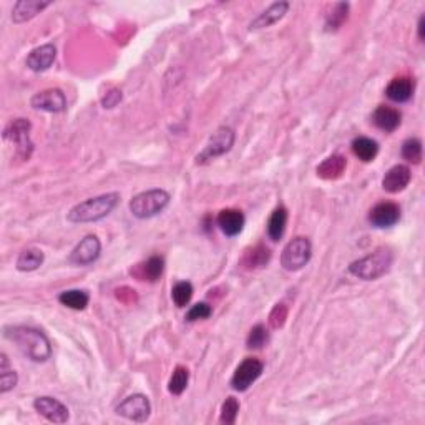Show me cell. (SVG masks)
Returning <instances> with one entry per match:
<instances>
[{
	"instance_id": "obj_1",
	"label": "cell",
	"mask_w": 425,
	"mask_h": 425,
	"mask_svg": "<svg viewBox=\"0 0 425 425\" xmlns=\"http://www.w3.org/2000/svg\"><path fill=\"white\" fill-rule=\"evenodd\" d=\"M7 339L17 344L24 356L35 362H45L52 356V345L42 331L30 326H10L3 329Z\"/></svg>"
},
{
	"instance_id": "obj_2",
	"label": "cell",
	"mask_w": 425,
	"mask_h": 425,
	"mask_svg": "<svg viewBox=\"0 0 425 425\" xmlns=\"http://www.w3.org/2000/svg\"><path fill=\"white\" fill-rule=\"evenodd\" d=\"M120 195L118 193H107V195L89 198L78 203L70 209L67 220L70 223H95L103 220L117 208Z\"/></svg>"
},
{
	"instance_id": "obj_3",
	"label": "cell",
	"mask_w": 425,
	"mask_h": 425,
	"mask_svg": "<svg viewBox=\"0 0 425 425\" xmlns=\"http://www.w3.org/2000/svg\"><path fill=\"white\" fill-rule=\"evenodd\" d=\"M394 261V254L389 248H378L374 253L367 254L361 260L350 262L349 273L364 281L379 279L391 269Z\"/></svg>"
},
{
	"instance_id": "obj_4",
	"label": "cell",
	"mask_w": 425,
	"mask_h": 425,
	"mask_svg": "<svg viewBox=\"0 0 425 425\" xmlns=\"http://www.w3.org/2000/svg\"><path fill=\"white\" fill-rule=\"evenodd\" d=\"M170 200L172 196L165 190L143 191L130 201V211L138 220H147V218H153L163 211L170 204Z\"/></svg>"
},
{
	"instance_id": "obj_5",
	"label": "cell",
	"mask_w": 425,
	"mask_h": 425,
	"mask_svg": "<svg viewBox=\"0 0 425 425\" xmlns=\"http://www.w3.org/2000/svg\"><path fill=\"white\" fill-rule=\"evenodd\" d=\"M313 254V246L311 241L304 236H297L292 241H289L286 248L281 254V266L286 271H299L308 264Z\"/></svg>"
},
{
	"instance_id": "obj_6",
	"label": "cell",
	"mask_w": 425,
	"mask_h": 425,
	"mask_svg": "<svg viewBox=\"0 0 425 425\" xmlns=\"http://www.w3.org/2000/svg\"><path fill=\"white\" fill-rule=\"evenodd\" d=\"M234 144V130L230 126H220L213 133V137L209 138V142L206 143L204 150L196 156V163L204 165L208 161L214 160V158L225 155L231 150V147Z\"/></svg>"
},
{
	"instance_id": "obj_7",
	"label": "cell",
	"mask_w": 425,
	"mask_h": 425,
	"mask_svg": "<svg viewBox=\"0 0 425 425\" xmlns=\"http://www.w3.org/2000/svg\"><path fill=\"white\" fill-rule=\"evenodd\" d=\"M30 128H32V125H30L29 120H25V118H17V120L10 121V124L7 125L6 131H3V138L15 143L17 155H19L22 160H29L33 151V143L30 142Z\"/></svg>"
},
{
	"instance_id": "obj_8",
	"label": "cell",
	"mask_w": 425,
	"mask_h": 425,
	"mask_svg": "<svg viewBox=\"0 0 425 425\" xmlns=\"http://www.w3.org/2000/svg\"><path fill=\"white\" fill-rule=\"evenodd\" d=\"M264 371V364L256 357H248L236 367L233 379H231V387L238 392L248 391L251 385L261 378Z\"/></svg>"
},
{
	"instance_id": "obj_9",
	"label": "cell",
	"mask_w": 425,
	"mask_h": 425,
	"mask_svg": "<svg viewBox=\"0 0 425 425\" xmlns=\"http://www.w3.org/2000/svg\"><path fill=\"white\" fill-rule=\"evenodd\" d=\"M117 414L133 422H147L151 414V404L147 396L143 394H133L126 397L120 405L117 407Z\"/></svg>"
},
{
	"instance_id": "obj_10",
	"label": "cell",
	"mask_w": 425,
	"mask_h": 425,
	"mask_svg": "<svg viewBox=\"0 0 425 425\" xmlns=\"http://www.w3.org/2000/svg\"><path fill=\"white\" fill-rule=\"evenodd\" d=\"M30 105L35 110L62 113L67 110V98H65V94L60 89H48L35 94L30 100Z\"/></svg>"
},
{
	"instance_id": "obj_11",
	"label": "cell",
	"mask_w": 425,
	"mask_h": 425,
	"mask_svg": "<svg viewBox=\"0 0 425 425\" xmlns=\"http://www.w3.org/2000/svg\"><path fill=\"white\" fill-rule=\"evenodd\" d=\"M100 253H102V243L95 234L85 236L80 243L77 244L72 254H70V262L77 266L91 264L98 260Z\"/></svg>"
},
{
	"instance_id": "obj_12",
	"label": "cell",
	"mask_w": 425,
	"mask_h": 425,
	"mask_svg": "<svg viewBox=\"0 0 425 425\" xmlns=\"http://www.w3.org/2000/svg\"><path fill=\"white\" fill-rule=\"evenodd\" d=\"M33 407L42 417H45L48 420V422L65 424L70 417L67 407L54 397H47V396L37 397L33 402Z\"/></svg>"
},
{
	"instance_id": "obj_13",
	"label": "cell",
	"mask_w": 425,
	"mask_h": 425,
	"mask_svg": "<svg viewBox=\"0 0 425 425\" xmlns=\"http://www.w3.org/2000/svg\"><path fill=\"white\" fill-rule=\"evenodd\" d=\"M401 220V208L392 201L375 204L369 211V223L375 228H391Z\"/></svg>"
},
{
	"instance_id": "obj_14",
	"label": "cell",
	"mask_w": 425,
	"mask_h": 425,
	"mask_svg": "<svg viewBox=\"0 0 425 425\" xmlns=\"http://www.w3.org/2000/svg\"><path fill=\"white\" fill-rule=\"evenodd\" d=\"M57 57V48L54 43H45V45H40L37 48H33L30 52L27 60V67L33 72H43V70H48L52 67V64L55 62Z\"/></svg>"
},
{
	"instance_id": "obj_15",
	"label": "cell",
	"mask_w": 425,
	"mask_h": 425,
	"mask_svg": "<svg viewBox=\"0 0 425 425\" xmlns=\"http://www.w3.org/2000/svg\"><path fill=\"white\" fill-rule=\"evenodd\" d=\"M216 221L223 233H225L226 236H230V238H234V236H238L241 231H243L246 218H244L243 211H239V209L228 208V209H223V211H220Z\"/></svg>"
},
{
	"instance_id": "obj_16",
	"label": "cell",
	"mask_w": 425,
	"mask_h": 425,
	"mask_svg": "<svg viewBox=\"0 0 425 425\" xmlns=\"http://www.w3.org/2000/svg\"><path fill=\"white\" fill-rule=\"evenodd\" d=\"M165 269V260L161 256H151L150 260H147L144 262H140V264L135 266L133 269L130 271L138 281H148V283H155L161 278Z\"/></svg>"
},
{
	"instance_id": "obj_17",
	"label": "cell",
	"mask_w": 425,
	"mask_h": 425,
	"mask_svg": "<svg viewBox=\"0 0 425 425\" xmlns=\"http://www.w3.org/2000/svg\"><path fill=\"white\" fill-rule=\"evenodd\" d=\"M412 173L409 170V166L405 165H396L385 173V177L382 178V188L387 193H398L402 190H405L407 185L410 183Z\"/></svg>"
},
{
	"instance_id": "obj_18",
	"label": "cell",
	"mask_w": 425,
	"mask_h": 425,
	"mask_svg": "<svg viewBox=\"0 0 425 425\" xmlns=\"http://www.w3.org/2000/svg\"><path fill=\"white\" fill-rule=\"evenodd\" d=\"M401 118L402 115L397 108L389 107V105H379L372 115V121L379 130L385 131V133H392L401 125Z\"/></svg>"
},
{
	"instance_id": "obj_19",
	"label": "cell",
	"mask_w": 425,
	"mask_h": 425,
	"mask_svg": "<svg viewBox=\"0 0 425 425\" xmlns=\"http://www.w3.org/2000/svg\"><path fill=\"white\" fill-rule=\"evenodd\" d=\"M288 10H289V2H274L273 6H269L264 12H261V14L249 24V30L271 27V25L276 24V22L281 20L283 17L288 14Z\"/></svg>"
},
{
	"instance_id": "obj_20",
	"label": "cell",
	"mask_w": 425,
	"mask_h": 425,
	"mask_svg": "<svg viewBox=\"0 0 425 425\" xmlns=\"http://www.w3.org/2000/svg\"><path fill=\"white\" fill-rule=\"evenodd\" d=\"M385 95L389 100L396 103H405L409 102L414 95V82L409 77H397L389 83L385 89Z\"/></svg>"
},
{
	"instance_id": "obj_21",
	"label": "cell",
	"mask_w": 425,
	"mask_h": 425,
	"mask_svg": "<svg viewBox=\"0 0 425 425\" xmlns=\"http://www.w3.org/2000/svg\"><path fill=\"white\" fill-rule=\"evenodd\" d=\"M48 6H50V2H47V0H20V2L15 3L14 10H12V20L15 24L27 22L33 19L37 14H40L43 8H47Z\"/></svg>"
},
{
	"instance_id": "obj_22",
	"label": "cell",
	"mask_w": 425,
	"mask_h": 425,
	"mask_svg": "<svg viewBox=\"0 0 425 425\" xmlns=\"http://www.w3.org/2000/svg\"><path fill=\"white\" fill-rule=\"evenodd\" d=\"M271 260V251L269 248L262 246V244H256V246L249 248L244 251L243 260L241 264L248 269H256V268H264Z\"/></svg>"
},
{
	"instance_id": "obj_23",
	"label": "cell",
	"mask_w": 425,
	"mask_h": 425,
	"mask_svg": "<svg viewBox=\"0 0 425 425\" xmlns=\"http://www.w3.org/2000/svg\"><path fill=\"white\" fill-rule=\"evenodd\" d=\"M345 166H348V161H345L344 156H329L318 166V174L324 179H336L344 173Z\"/></svg>"
},
{
	"instance_id": "obj_24",
	"label": "cell",
	"mask_w": 425,
	"mask_h": 425,
	"mask_svg": "<svg viewBox=\"0 0 425 425\" xmlns=\"http://www.w3.org/2000/svg\"><path fill=\"white\" fill-rule=\"evenodd\" d=\"M350 147H352L354 155H356L359 160L366 161V163H369V161L374 160L379 153V143L375 142V140L367 138V137L356 138Z\"/></svg>"
},
{
	"instance_id": "obj_25",
	"label": "cell",
	"mask_w": 425,
	"mask_h": 425,
	"mask_svg": "<svg viewBox=\"0 0 425 425\" xmlns=\"http://www.w3.org/2000/svg\"><path fill=\"white\" fill-rule=\"evenodd\" d=\"M286 225H288V209L284 208V206H279V208H276L269 216L268 221L269 238L273 241L281 239L284 231H286Z\"/></svg>"
},
{
	"instance_id": "obj_26",
	"label": "cell",
	"mask_w": 425,
	"mask_h": 425,
	"mask_svg": "<svg viewBox=\"0 0 425 425\" xmlns=\"http://www.w3.org/2000/svg\"><path fill=\"white\" fill-rule=\"evenodd\" d=\"M43 262V253L40 249H25L17 258V269L24 271V273H30V271L38 269Z\"/></svg>"
},
{
	"instance_id": "obj_27",
	"label": "cell",
	"mask_w": 425,
	"mask_h": 425,
	"mask_svg": "<svg viewBox=\"0 0 425 425\" xmlns=\"http://www.w3.org/2000/svg\"><path fill=\"white\" fill-rule=\"evenodd\" d=\"M59 301L70 309L83 311L89 306L90 296L89 292L82 291V289H70V291H64L62 294L59 296Z\"/></svg>"
},
{
	"instance_id": "obj_28",
	"label": "cell",
	"mask_w": 425,
	"mask_h": 425,
	"mask_svg": "<svg viewBox=\"0 0 425 425\" xmlns=\"http://www.w3.org/2000/svg\"><path fill=\"white\" fill-rule=\"evenodd\" d=\"M188 382H190V371H188L186 367L178 366L177 369L173 371L172 378H170L168 382L170 394H173V396H181V394L186 391Z\"/></svg>"
},
{
	"instance_id": "obj_29",
	"label": "cell",
	"mask_w": 425,
	"mask_h": 425,
	"mask_svg": "<svg viewBox=\"0 0 425 425\" xmlns=\"http://www.w3.org/2000/svg\"><path fill=\"white\" fill-rule=\"evenodd\" d=\"M348 14H349V3H345V2L336 3L334 8H332V12L327 15V19H326V30L334 32V30L339 29L341 25L348 20Z\"/></svg>"
},
{
	"instance_id": "obj_30",
	"label": "cell",
	"mask_w": 425,
	"mask_h": 425,
	"mask_svg": "<svg viewBox=\"0 0 425 425\" xmlns=\"http://www.w3.org/2000/svg\"><path fill=\"white\" fill-rule=\"evenodd\" d=\"M17 372L8 369V361L6 354H2V364H0V392L6 394L17 385Z\"/></svg>"
},
{
	"instance_id": "obj_31",
	"label": "cell",
	"mask_w": 425,
	"mask_h": 425,
	"mask_svg": "<svg viewBox=\"0 0 425 425\" xmlns=\"http://www.w3.org/2000/svg\"><path fill=\"white\" fill-rule=\"evenodd\" d=\"M402 158L409 163L419 165L422 160V142L419 138H409L402 143Z\"/></svg>"
},
{
	"instance_id": "obj_32",
	"label": "cell",
	"mask_w": 425,
	"mask_h": 425,
	"mask_svg": "<svg viewBox=\"0 0 425 425\" xmlns=\"http://www.w3.org/2000/svg\"><path fill=\"white\" fill-rule=\"evenodd\" d=\"M172 297H173V302L178 306V308H185L193 297V284L188 281L177 283L172 289Z\"/></svg>"
},
{
	"instance_id": "obj_33",
	"label": "cell",
	"mask_w": 425,
	"mask_h": 425,
	"mask_svg": "<svg viewBox=\"0 0 425 425\" xmlns=\"http://www.w3.org/2000/svg\"><path fill=\"white\" fill-rule=\"evenodd\" d=\"M269 341V332L266 329L262 324H256L251 331H249V336L246 339V344L249 349H261L262 345L268 344Z\"/></svg>"
},
{
	"instance_id": "obj_34",
	"label": "cell",
	"mask_w": 425,
	"mask_h": 425,
	"mask_svg": "<svg viewBox=\"0 0 425 425\" xmlns=\"http://www.w3.org/2000/svg\"><path fill=\"white\" fill-rule=\"evenodd\" d=\"M239 412V402L236 401L234 397H228L225 401V404L221 405V417L220 420L223 424L231 425L236 422V417H238Z\"/></svg>"
},
{
	"instance_id": "obj_35",
	"label": "cell",
	"mask_w": 425,
	"mask_h": 425,
	"mask_svg": "<svg viewBox=\"0 0 425 425\" xmlns=\"http://www.w3.org/2000/svg\"><path fill=\"white\" fill-rule=\"evenodd\" d=\"M211 314L213 309L208 302H198V304L191 306V309L186 313V321L188 322L201 321V319H208Z\"/></svg>"
},
{
	"instance_id": "obj_36",
	"label": "cell",
	"mask_w": 425,
	"mask_h": 425,
	"mask_svg": "<svg viewBox=\"0 0 425 425\" xmlns=\"http://www.w3.org/2000/svg\"><path fill=\"white\" fill-rule=\"evenodd\" d=\"M286 318H288V309L284 308L283 304H278L273 309V313H271V315H269L271 326H273L274 329H278V327H281L283 324H284V321H286Z\"/></svg>"
},
{
	"instance_id": "obj_37",
	"label": "cell",
	"mask_w": 425,
	"mask_h": 425,
	"mask_svg": "<svg viewBox=\"0 0 425 425\" xmlns=\"http://www.w3.org/2000/svg\"><path fill=\"white\" fill-rule=\"evenodd\" d=\"M120 102H121V91L118 89H113L103 96L102 105H103V108H113V107H117Z\"/></svg>"
},
{
	"instance_id": "obj_38",
	"label": "cell",
	"mask_w": 425,
	"mask_h": 425,
	"mask_svg": "<svg viewBox=\"0 0 425 425\" xmlns=\"http://www.w3.org/2000/svg\"><path fill=\"white\" fill-rule=\"evenodd\" d=\"M424 22H425V17L422 15V17H420V19H419V25H417V27H419V38H420V40H424Z\"/></svg>"
}]
</instances>
